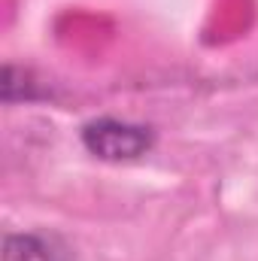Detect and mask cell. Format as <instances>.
Returning a JSON list of instances; mask_svg holds the SVG:
<instances>
[{
    "label": "cell",
    "instance_id": "cell-1",
    "mask_svg": "<svg viewBox=\"0 0 258 261\" xmlns=\"http://www.w3.org/2000/svg\"><path fill=\"white\" fill-rule=\"evenodd\" d=\"M82 143L91 155L104 161H134L149 152L152 134L143 125H131L119 119H94L82 128Z\"/></svg>",
    "mask_w": 258,
    "mask_h": 261
},
{
    "label": "cell",
    "instance_id": "cell-2",
    "mask_svg": "<svg viewBox=\"0 0 258 261\" xmlns=\"http://www.w3.org/2000/svg\"><path fill=\"white\" fill-rule=\"evenodd\" d=\"M3 261H70V249L49 234H9L3 240Z\"/></svg>",
    "mask_w": 258,
    "mask_h": 261
}]
</instances>
